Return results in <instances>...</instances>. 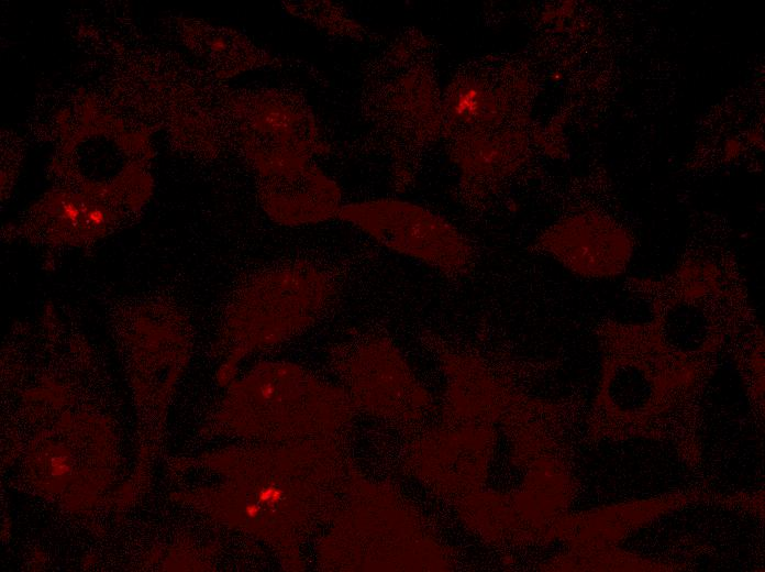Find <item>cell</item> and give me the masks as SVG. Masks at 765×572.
I'll use <instances>...</instances> for the list:
<instances>
[{"label": "cell", "mask_w": 765, "mask_h": 572, "mask_svg": "<svg viewBox=\"0 0 765 572\" xmlns=\"http://www.w3.org/2000/svg\"><path fill=\"white\" fill-rule=\"evenodd\" d=\"M241 144L255 173L331 152L313 109L296 91L262 88L233 97Z\"/></svg>", "instance_id": "5b68a950"}, {"label": "cell", "mask_w": 765, "mask_h": 572, "mask_svg": "<svg viewBox=\"0 0 765 572\" xmlns=\"http://www.w3.org/2000/svg\"><path fill=\"white\" fill-rule=\"evenodd\" d=\"M340 286L331 268L310 260L270 264L240 286L229 323L246 349L280 342L324 316Z\"/></svg>", "instance_id": "3957f363"}, {"label": "cell", "mask_w": 765, "mask_h": 572, "mask_svg": "<svg viewBox=\"0 0 765 572\" xmlns=\"http://www.w3.org/2000/svg\"><path fill=\"white\" fill-rule=\"evenodd\" d=\"M336 367L361 404L379 409L417 407L425 393L385 338L368 336L341 346Z\"/></svg>", "instance_id": "ba28073f"}, {"label": "cell", "mask_w": 765, "mask_h": 572, "mask_svg": "<svg viewBox=\"0 0 765 572\" xmlns=\"http://www.w3.org/2000/svg\"><path fill=\"white\" fill-rule=\"evenodd\" d=\"M408 56L403 41L391 47L385 55L384 70L369 80L366 89V110L393 144L392 184L400 193L414 180L417 172L410 155L423 140L430 106L426 78Z\"/></svg>", "instance_id": "8992f818"}, {"label": "cell", "mask_w": 765, "mask_h": 572, "mask_svg": "<svg viewBox=\"0 0 765 572\" xmlns=\"http://www.w3.org/2000/svg\"><path fill=\"white\" fill-rule=\"evenodd\" d=\"M634 245L631 233L619 221L581 209L547 227L530 251L553 258L575 276L600 280L627 273Z\"/></svg>", "instance_id": "52a82bcc"}, {"label": "cell", "mask_w": 765, "mask_h": 572, "mask_svg": "<svg viewBox=\"0 0 765 572\" xmlns=\"http://www.w3.org/2000/svg\"><path fill=\"white\" fill-rule=\"evenodd\" d=\"M597 337L601 373L591 409L595 427L620 438H666L691 427L716 361L668 345L650 320H606Z\"/></svg>", "instance_id": "6da1fadb"}, {"label": "cell", "mask_w": 765, "mask_h": 572, "mask_svg": "<svg viewBox=\"0 0 765 572\" xmlns=\"http://www.w3.org/2000/svg\"><path fill=\"white\" fill-rule=\"evenodd\" d=\"M624 286L648 305L663 340L697 359L717 361L728 340L738 349L761 330L738 264L722 253L690 251L665 275Z\"/></svg>", "instance_id": "7a4b0ae2"}, {"label": "cell", "mask_w": 765, "mask_h": 572, "mask_svg": "<svg viewBox=\"0 0 765 572\" xmlns=\"http://www.w3.org/2000/svg\"><path fill=\"white\" fill-rule=\"evenodd\" d=\"M180 34L188 50L220 78L256 68H281L285 59L255 45L236 30L196 19L180 21Z\"/></svg>", "instance_id": "30bf717a"}, {"label": "cell", "mask_w": 765, "mask_h": 572, "mask_svg": "<svg viewBox=\"0 0 765 572\" xmlns=\"http://www.w3.org/2000/svg\"><path fill=\"white\" fill-rule=\"evenodd\" d=\"M282 7L290 15L329 35L359 41L367 36V30L339 3L328 0L284 1Z\"/></svg>", "instance_id": "8fae6325"}, {"label": "cell", "mask_w": 765, "mask_h": 572, "mask_svg": "<svg viewBox=\"0 0 765 572\" xmlns=\"http://www.w3.org/2000/svg\"><path fill=\"white\" fill-rule=\"evenodd\" d=\"M256 187L262 209L280 226L318 224L336 218L343 206L341 187L313 161L257 173Z\"/></svg>", "instance_id": "9c48e42d"}, {"label": "cell", "mask_w": 765, "mask_h": 572, "mask_svg": "<svg viewBox=\"0 0 765 572\" xmlns=\"http://www.w3.org/2000/svg\"><path fill=\"white\" fill-rule=\"evenodd\" d=\"M447 111L453 119L480 128L497 119L499 99L485 84L472 79L454 86Z\"/></svg>", "instance_id": "7c38bea8"}, {"label": "cell", "mask_w": 765, "mask_h": 572, "mask_svg": "<svg viewBox=\"0 0 765 572\" xmlns=\"http://www.w3.org/2000/svg\"><path fill=\"white\" fill-rule=\"evenodd\" d=\"M336 218L447 279L459 282L475 270L476 251L467 237L421 205L390 197L367 199L343 205Z\"/></svg>", "instance_id": "277c9868"}]
</instances>
